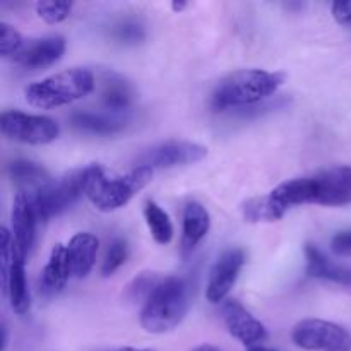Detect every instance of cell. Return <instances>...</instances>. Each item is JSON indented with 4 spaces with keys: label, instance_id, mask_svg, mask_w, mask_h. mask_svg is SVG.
Here are the masks:
<instances>
[{
    "label": "cell",
    "instance_id": "obj_1",
    "mask_svg": "<svg viewBox=\"0 0 351 351\" xmlns=\"http://www.w3.org/2000/svg\"><path fill=\"white\" fill-rule=\"evenodd\" d=\"M269 199L281 218L295 206L345 208L351 204V167L338 165L305 177L291 178L274 187L269 192Z\"/></svg>",
    "mask_w": 351,
    "mask_h": 351
},
{
    "label": "cell",
    "instance_id": "obj_2",
    "mask_svg": "<svg viewBox=\"0 0 351 351\" xmlns=\"http://www.w3.org/2000/svg\"><path fill=\"white\" fill-rule=\"evenodd\" d=\"M283 72L263 69H240L216 82L211 93V106L216 112H245L276 95L285 84Z\"/></svg>",
    "mask_w": 351,
    "mask_h": 351
},
{
    "label": "cell",
    "instance_id": "obj_3",
    "mask_svg": "<svg viewBox=\"0 0 351 351\" xmlns=\"http://www.w3.org/2000/svg\"><path fill=\"white\" fill-rule=\"evenodd\" d=\"M84 195L98 211L112 213L122 209L153 180L154 170L136 167L125 175H113L101 165H89Z\"/></svg>",
    "mask_w": 351,
    "mask_h": 351
},
{
    "label": "cell",
    "instance_id": "obj_4",
    "mask_svg": "<svg viewBox=\"0 0 351 351\" xmlns=\"http://www.w3.org/2000/svg\"><path fill=\"white\" fill-rule=\"evenodd\" d=\"M191 308V288L184 278L165 276L141 308L139 322L151 335H165L182 324Z\"/></svg>",
    "mask_w": 351,
    "mask_h": 351
},
{
    "label": "cell",
    "instance_id": "obj_5",
    "mask_svg": "<svg viewBox=\"0 0 351 351\" xmlns=\"http://www.w3.org/2000/svg\"><path fill=\"white\" fill-rule=\"evenodd\" d=\"M95 84V74L89 69L72 67L29 84L24 98L34 108H60L91 95Z\"/></svg>",
    "mask_w": 351,
    "mask_h": 351
},
{
    "label": "cell",
    "instance_id": "obj_6",
    "mask_svg": "<svg viewBox=\"0 0 351 351\" xmlns=\"http://www.w3.org/2000/svg\"><path fill=\"white\" fill-rule=\"evenodd\" d=\"M86 177H88V168H79L53 178L34 194H26L31 199L38 221H50L51 218H57L71 209L84 194Z\"/></svg>",
    "mask_w": 351,
    "mask_h": 351
},
{
    "label": "cell",
    "instance_id": "obj_7",
    "mask_svg": "<svg viewBox=\"0 0 351 351\" xmlns=\"http://www.w3.org/2000/svg\"><path fill=\"white\" fill-rule=\"evenodd\" d=\"M0 129L9 141L29 146H45L53 143L60 134V127L53 119L45 115L9 110L0 117Z\"/></svg>",
    "mask_w": 351,
    "mask_h": 351
},
{
    "label": "cell",
    "instance_id": "obj_8",
    "mask_svg": "<svg viewBox=\"0 0 351 351\" xmlns=\"http://www.w3.org/2000/svg\"><path fill=\"white\" fill-rule=\"evenodd\" d=\"M291 341L305 351H351V332L336 322L304 319L291 329Z\"/></svg>",
    "mask_w": 351,
    "mask_h": 351
},
{
    "label": "cell",
    "instance_id": "obj_9",
    "mask_svg": "<svg viewBox=\"0 0 351 351\" xmlns=\"http://www.w3.org/2000/svg\"><path fill=\"white\" fill-rule=\"evenodd\" d=\"M208 156V147L191 141H167L143 151L137 156V167H147L151 170L187 167L202 161Z\"/></svg>",
    "mask_w": 351,
    "mask_h": 351
},
{
    "label": "cell",
    "instance_id": "obj_10",
    "mask_svg": "<svg viewBox=\"0 0 351 351\" xmlns=\"http://www.w3.org/2000/svg\"><path fill=\"white\" fill-rule=\"evenodd\" d=\"M245 261L247 254L240 247H230L216 259L209 271L208 287H206V298L209 304L221 305L228 300L230 291L237 285Z\"/></svg>",
    "mask_w": 351,
    "mask_h": 351
},
{
    "label": "cell",
    "instance_id": "obj_11",
    "mask_svg": "<svg viewBox=\"0 0 351 351\" xmlns=\"http://www.w3.org/2000/svg\"><path fill=\"white\" fill-rule=\"evenodd\" d=\"M221 319L230 335L249 350L263 346V343L269 338L266 326L254 317L239 300L228 298L225 304H221Z\"/></svg>",
    "mask_w": 351,
    "mask_h": 351
},
{
    "label": "cell",
    "instance_id": "obj_12",
    "mask_svg": "<svg viewBox=\"0 0 351 351\" xmlns=\"http://www.w3.org/2000/svg\"><path fill=\"white\" fill-rule=\"evenodd\" d=\"M65 48H67V43L64 36L55 34V36L38 38V40L27 41L23 50L16 57H12V62L26 71L47 69L64 57Z\"/></svg>",
    "mask_w": 351,
    "mask_h": 351
},
{
    "label": "cell",
    "instance_id": "obj_13",
    "mask_svg": "<svg viewBox=\"0 0 351 351\" xmlns=\"http://www.w3.org/2000/svg\"><path fill=\"white\" fill-rule=\"evenodd\" d=\"M36 223L38 216L31 204V199L23 192H17L12 201V209H10V233H12L14 245L24 257L34 245Z\"/></svg>",
    "mask_w": 351,
    "mask_h": 351
},
{
    "label": "cell",
    "instance_id": "obj_14",
    "mask_svg": "<svg viewBox=\"0 0 351 351\" xmlns=\"http://www.w3.org/2000/svg\"><path fill=\"white\" fill-rule=\"evenodd\" d=\"M24 266H26V257L14 245V256L9 273L2 278V290L3 295L9 298L10 308L17 315H26L31 311V295Z\"/></svg>",
    "mask_w": 351,
    "mask_h": 351
},
{
    "label": "cell",
    "instance_id": "obj_15",
    "mask_svg": "<svg viewBox=\"0 0 351 351\" xmlns=\"http://www.w3.org/2000/svg\"><path fill=\"white\" fill-rule=\"evenodd\" d=\"M211 230V216L201 202L191 201L185 204L182 215V256L187 257L206 239Z\"/></svg>",
    "mask_w": 351,
    "mask_h": 351
},
{
    "label": "cell",
    "instance_id": "obj_16",
    "mask_svg": "<svg viewBox=\"0 0 351 351\" xmlns=\"http://www.w3.org/2000/svg\"><path fill=\"white\" fill-rule=\"evenodd\" d=\"M69 278H72V273L67 257V245L57 243V245L50 250L48 263L47 266H45L43 273H41L40 293L43 295L45 298L57 297L58 293L64 291Z\"/></svg>",
    "mask_w": 351,
    "mask_h": 351
},
{
    "label": "cell",
    "instance_id": "obj_17",
    "mask_svg": "<svg viewBox=\"0 0 351 351\" xmlns=\"http://www.w3.org/2000/svg\"><path fill=\"white\" fill-rule=\"evenodd\" d=\"M99 240L96 239L93 233L81 232L75 233L67 243V257L69 264H71L72 278H82L88 276L93 271L96 263V254H98Z\"/></svg>",
    "mask_w": 351,
    "mask_h": 351
},
{
    "label": "cell",
    "instance_id": "obj_18",
    "mask_svg": "<svg viewBox=\"0 0 351 351\" xmlns=\"http://www.w3.org/2000/svg\"><path fill=\"white\" fill-rule=\"evenodd\" d=\"M71 123L75 130L91 136H113L120 134L127 127V120L115 113L86 112V110L72 113Z\"/></svg>",
    "mask_w": 351,
    "mask_h": 351
},
{
    "label": "cell",
    "instance_id": "obj_19",
    "mask_svg": "<svg viewBox=\"0 0 351 351\" xmlns=\"http://www.w3.org/2000/svg\"><path fill=\"white\" fill-rule=\"evenodd\" d=\"M7 177L23 194H34L41 187L53 180L50 173L41 165L29 160H14L7 165Z\"/></svg>",
    "mask_w": 351,
    "mask_h": 351
},
{
    "label": "cell",
    "instance_id": "obj_20",
    "mask_svg": "<svg viewBox=\"0 0 351 351\" xmlns=\"http://www.w3.org/2000/svg\"><path fill=\"white\" fill-rule=\"evenodd\" d=\"M305 259H307L308 278L331 281V283L338 285H351V271L328 259V256L314 243L305 245Z\"/></svg>",
    "mask_w": 351,
    "mask_h": 351
},
{
    "label": "cell",
    "instance_id": "obj_21",
    "mask_svg": "<svg viewBox=\"0 0 351 351\" xmlns=\"http://www.w3.org/2000/svg\"><path fill=\"white\" fill-rule=\"evenodd\" d=\"M103 106L112 113L127 112L134 103V89L127 79L115 72H106L101 77V91H99Z\"/></svg>",
    "mask_w": 351,
    "mask_h": 351
},
{
    "label": "cell",
    "instance_id": "obj_22",
    "mask_svg": "<svg viewBox=\"0 0 351 351\" xmlns=\"http://www.w3.org/2000/svg\"><path fill=\"white\" fill-rule=\"evenodd\" d=\"M143 213L144 221L154 242L160 245H168L173 240V223L168 213L154 201H146Z\"/></svg>",
    "mask_w": 351,
    "mask_h": 351
},
{
    "label": "cell",
    "instance_id": "obj_23",
    "mask_svg": "<svg viewBox=\"0 0 351 351\" xmlns=\"http://www.w3.org/2000/svg\"><path fill=\"white\" fill-rule=\"evenodd\" d=\"M243 219L249 223H273L280 221L281 215L274 208L273 201L269 199V194L261 195V197L249 199L242 208Z\"/></svg>",
    "mask_w": 351,
    "mask_h": 351
},
{
    "label": "cell",
    "instance_id": "obj_24",
    "mask_svg": "<svg viewBox=\"0 0 351 351\" xmlns=\"http://www.w3.org/2000/svg\"><path fill=\"white\" fill-rule=\"evenodd\" d=\"M165 276H160L158 273H141L127 285L125 288V297L129 298L130 302H143V305L146 304L147 298L151 297L156 287L160 285V281L163 280Z\"/></svg>",
    "mask_w": 351,
    "mask_h": 351
},
{
    "label": "cell",
    "instance_id": "obj_25",
    "mask_svg": "<svg viewBox=\"0 0 351 351\" xmlns=\"http://www.w3.org/2000/svg\"><path fill=\"white\" fill-rule=\"evenodd\" d=\"M129 259V243L123 239H115L110 243L101 264V276L110 278L123 266Z\"/></svg>",
    "mask_w": 351,
    "mask_h": 351
},
{
    "label": "cell",
    "instance_id": "obj_26",
    "mask_svg": "<svg viewBox=\"0 0 351 351\" xmlns=\"http://www.w3.org/2000/svg\"><path fill=\"white\" fill-rule=\"evenodd\" d=\"M74 3L72 2H53V0H41L34 3L38 17L47 24H60L71 16Z\"/></svg>",
    "mask_w": 351,
    "mask_h": 351
},
{
    "label": "cell",
    "instance_id": "obj_27",
    "mask_svg": "<svg viewBox=\"0 0 351 351\" xmlns=\"http://www.w3.org/2000/svg\"><path fill=\"white\" fill-rule=\"evenodd\" d=\"M112 36L122 45H137L146 40V27L136 19H122L112 27Z\"/></svg>",
    "mask_w": 351,
    "mask_h": 351
},
{
    "label": "cell",
    "instance_id": "obj_28",
    "mask_svg": "<svg viewBox=\"0 0 351 351\" xmlns=\"http://www.w3.org/2000/svg\"><path fill=\"white\" fill-rule=\"evenodd\" d=\"M24 48V38L19 31L7 23H0V53L3 58H12Z\"/></svg>",
    "mask_w": 351,
    "mask_h": 351
},
{
    "label": "cell",
    "instance_id": "obj_29",
    "mask_svg": "<svg viewBox=\"0 0 351 351\" xmlns=\"http://www.w3.org/2000/svg\"><path fill=\"white\" fill-rule=\"evenodd\" d=\"M331 250L336 256L351 257V230H348V232H339L332 237Z\"/></svg>",
    "mask_w": 351,
    "mask_h": 351
},
{
    "label": "cell",
    "instance_id": "obj_30",
    "mask_svg": "<svg viewBox=\"0 0 351 351\" xmlns=\"http://www.w3.org/2000/svg\"><path fill=\"white\" fill-rule=\"evenodd\" d=\"M331 12L332 17L336 19V23L341 24V26H348V24H351V2H343V0L332 2Z\"/></svg>",
    "mask_w": 351,
    "mask_h": 351
},
{
    "label": "cell",
    "instance_id": "obj_31",
    "mask_svg": "<svg viewBox=\"0 0 351 351\" xmlns=\"http://www.w3.org/2000/svg\"><path fill=\"white\" fill-rule=\"evenodd\" d=\"M7 345H9V329H7L5 321L2 322V351H7Z\"/></svg>",
    "mask_w": 351,
    "mask_h": 351
},
{
    "label": "cell",
    "instance_id": "obj_32",
    "mask_svg": "<svg viewBox=\"0 0 351 351\" xmlns=\"http://www.w3.org/2000/svg\"><path fill=\"white\" fill-rule=\"evenodd\" d=\"M98 351H154L151 348H134V346H120V348H105Z\"/></svg>",
    "mask_w": 351,
    "mask_h": 351
},
{
    "label": "cell",
    "instance_id": "obj_33",
    "mask_svg": "<svg viewBox=\"0 0 351 351\" xmlns=\"http://www.w3.org/2000/svg\"><path fill=\"white\" fill-rule=\"evenodd\" d=\"M191 351H223V350H219L218 346H215V345H208V343H204V345L195 346V348Z\"/></svg>",
    "mask_w": 351,
    "mask_h": 351
},
{
    "label": "cell",
    "instance_id": "obj_34",
    "mask_svg": "<svg viewBox=\"0 0 351 351\" xmlns=\"http://www.w3.org/2000/svg\"><path fill=\"white\" fill-rule=\"evenodd\" d=\"M184 9H187V2H171V10L173 12H182Z\"/></svg>",
    "mask_w": 351,
    "mask_h": 351
},
{
    "label": "cell",
    "instance_id": "obj_35",
    "mask_svg": "<svg viewBox=\"0 0 351 351\" xmlns=\"http://www.w3.org/2000/svg\"><path fill=\"white\" fill-rule=\"evenodd\" d=\"M285 7H287V9H304L305 3H293V2H288L287 5H285Z\"/></svg>",
    "mask_w": 351,
    "mask_h": 351
},
{
    "label": "cell",
    "instance_id": "obj_36",
    "mask_svg": "<svg viewBox=\"0 0 351 351\" xmlns=\"http://www.w3.org/2000/svg\"><path fill=\"white\" fill-rule=\"evenodd\" d=\"M249 351H276V350L266 348V346H256V348H250Z\"/></svg>",
    "mask_w": 351,
    "mask_h": 351
}]
</instances>
